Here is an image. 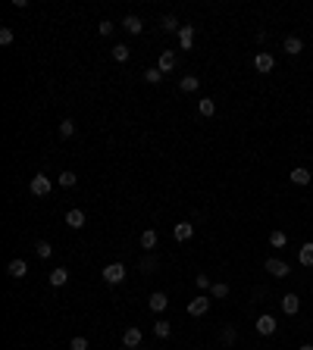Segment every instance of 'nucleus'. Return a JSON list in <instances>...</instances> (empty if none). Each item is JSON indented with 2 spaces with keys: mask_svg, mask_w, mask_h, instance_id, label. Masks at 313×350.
<instances>
[{
  "mask_svg": "<svg viewBox=\"0 0 313 350\" xmlns=\"http://www.w3.org/2000/svg\"><path fill=\"white\" fill-rule=\"evenodd\" d=\"M298 350H313V344H301V347H298Z\"/></svg>",
  "mask_w": 313,
  "mask_h": 350,
  "instance_id": "38",
  "label": "nucleus"
},
{
  "mask_svg": "<svg viewBox=\"0 0 313 350\" xmlns=\"http://www.w3.org/2000/svg\"><path fill=\"white\" fill-rule=\"evenodd\" d=\"M110 53H113V60H116V63H125V60H129V53H132V50L125 47V44H116V47H113Z\"/></svg>",
  "mask_w": 313,
  "mask_h": 350,
  "instance_id": "22",
  "label": "nucleus"
},
{
  "mask_svg": "<svg viewBox=\"0 0 313 350\" xmlns=\"http://www.w3.org/2000/svg\"><path fill=\"white\" fill-rule=\"evenodd\" d=\"M207 310H210V297H204V294L188 303V316H204Z\"/></svg>",
  "mask_w": 313,
  "mask_h": 350,
  "instance_id": "8",
  "label": "nucleus"
},
{
  "mask_svg": "<svg viewBox=\"0 0 313 350\" xmlns=\"http://www.w3.org/2000/svg\"><path fill=\"white\" fill-rule=\"evenodd\" d=\"M191 44H194V25H182L179 28V47L191 50Z\"/></svg>",
  "mask_w": 313,
  "mask_h": 350,
  "instance_id": "10",
  "label": "nucleus"
},
{
  "mask_svg": "<svg viewBox=\"0 0 313 350\" xmlns=\"http://www.w3.org/2000/svg\"><path fill=\"white\" fill-rule=\"evenodd\" d=\"M75 135V122L72 119H63L60 122V138H72Z\"/></svg>",
  "mask_w": 313,
  "mask_h": 350,
  "instance_id": "29",
  "label": "nucleus"
},
{
  "mask_svg": "<svg viewBox=\"0 0 313 350\" xmlns=\"http://www.w3.org/2000/svg\"><path fill=\"white\" fill-rule=\"evenodd\" d=\"M194 282H198V288H213V285H210V278H207V275H198Z\"/></svg>",
  "mask_w": 313,
  "mask_h": 350,
  "instance_id": "37",
  "label": "nucleus"
},
{
  "mask_svg": "<svg viewBox=\"0 0 313 350\" xmlns=\"http://www.w3.org/2000/svg\"><path fill=\"white\" fill-rule=\"evenodd\" d=\"M66 225L69 228H85V213H82V209H69V213H66Z\"/></svg>",
  "mask_w": 313,
  "mask_h": 350,
  "instance_id": "15",
  "label": "nucleus"
},
{
  "mask_svg": "<svg viewBox=\"0 0 313 350\" xmlns=\"http://www.w3.org/2000/svg\"><path fill=\"white\" fill-rule=\"evenodd\" d=\"M157 269V260H154V256H144V260H141V272H154Z\"/></svg>",
  "mask_w": 313,
  "mask_h": 350,
  "instance_id": "35",
  "label": "nucleus"
},
{
  "mask_svg": "<svg viewBox=\"0 0 313 350\" xmlns=\"http://www.w3.org/2000/svg\"><path fill=\"white\" fill-rule=\"evenodd\" d=\"M160 25H163V31H179V28H182V25H179V19H176V16H172V13H169V16H163V19H160Z\"/></svg>",
  "mask_w": 313,
  "mask_h": 350,
  "instance_id": "25",
  "label": "nucleus"
},
{
  "mask_svg": "<svg viewBox=\"0 0 313 350\" xmlns=\"http://www.w3.org/2000/svg\"><path fill=\"white\" fill-rule=\"evenodd\" d=\"M28 188H31V194H34V197H47V194H50V188H53V181H50L44 172H38V175H31V184H28Z\"/></svg>",
  "mask_w": 313,
  "mask_h": 350,
  "instance_id": "1",
  "label": "nucleus"
},
{
  "mask_svg": "<svg viewBox=\"0 0 313 350\" xmlns=\"http://www.w3.org/2000/svg\"><path fill=\"white\" fill-rule=\"evenodd\" d=\"M6 272H9V275H13V278H25V272H28V263H25V260H22V256H19V260H9V266H6Z\"/></svg>",
  "mask_w": 313,
  "mask_h": 350,
  "instance_id": "13",
  "label": "nucleus"
},
{
  "mask_svg": "<svg viewBox=\"0 0 313 350\" xmlns=\"http://www.w3.org/2000/svg\"><path fill=\"white\" fill-rule=\"evenodd\" d=\"M276 329H279V325H276V319L270 316V313H266V316H260V319H257V335L270 338V335H276Z\"/></svg>",
  "mask_w": 313,
  "mask_h": 350,
  "instance_id": "6",
  "label": "nucleus"
},
{
  "mask_svg": "<svg viewBox=\"0 0 313 350\" xmlns=\"http://www.w3.org/2000/svg\"><path fill=\"white\" fill-rule=\"evenodd\" d=\"M298 310H301V297L298 294H285L282 297V313H285V316H295Z\"/></svg>",
  "mask_w": 313,
  "mask_h": 350,
  "instance_id": "12",
  "label": "nucleus"
},
{
  "mask_svg": "<svg viewBox=\"0 0 313 350\" xmlns=\"http://www.w3.org/2000/svg\"><path fill=\"white\" fill-rule=\"evenodd\" d=\"M34 253H38L41 260H50V256H53V247H50L47 241H38V244H34Z\"/></svg>",
  "mask_w": 313,
  "mask_h": 350,
  "instance_id": "23",
  "label": "nucleus"
},
{
  "mask_svg": "<svg viewBox=\"0 0 313 350\" xmlns=\"http://www.w3.org/2000/svg\"><path fill=\"white\" fill-rule=\"evenodd\" d=\"M69 350H88V338H72V341H69Z\"/></svg>",
  "mask_w": 313,
  "mask_h": 350,
  "instance_id": "34",
  "label": "nucleus"
},
{
  "mask_svg": "<svg viewBox=\"0 0 313 350\" xmlns=\"http://www.w3.org/2000/svg\"><path fill=\"white\" fill-rule=\"evenodd\" d=\"M13 41H16L13 28H6V25H3V28H0V44H3V47H9V44H13Z\"/></svg>",
  "mask_w": 313,
  "mask_h": 350,
  "instance_id": "31",
  "label": "nucleus"
},
{
  "mask_svg": "<svg viewBox=\"0 0 313 350\" xmlns=\"http://www.w3.org/2000/svg\"><path fill=\"white\" fill-rule=\"evenodd\" d=\"M122 28H125V31H129V34H141V28H144V22H141V19H138V16L132 13V16H125V19H122Z\"/></svg>",
  "mask_w": 313,
  "mask_h": 350,
  "instance_id": "14",
  "label": "nucleus"
},
{
  "mask_svg": "<svg viewBox=\"0 0 313 350\" xmlns=\"http://www.w3.org/2000/svg\"><path fill=\"white\" fill-rule=\"evenodd\" d=\"M198 110H201V116H213V113H216V103H213V97H204V100L198 103Z\"/></svg>",
  "mask_w": 313,
  "mask_h": 350,
  "instance_id": "26",
  "label": "nucleus"
},
{
  "mask_svg": "<svg viewBox=\"0 0 313 350\" xmlns=\"http://www.w3.org/2000/svg\"><path fill=\"white\" fill-rule=\"evenodd\" d=\"M254 69H257L260 75H270L273 69H276V56H273L270 50H260L257 56H254Z\"/></svg>",
  "mask_w": 313,
  "mask_h": 350,
  "instance_id": "2",
  "label": "nucleus"
},
{
  "mask_svg": "<svg viewBox=\"0 0 313 350\" xmlns=\"http://www.w3.org/2000/svg\"><path fill=\"white\" fill-rule=\"evenodd\" d=\"M56 181H60V188H72V184L78 181V175L66 169V172H60V178H56Z\"/></svg>",
  "mask_w": 313,
  "mask_h": 350,
  "instance_id": "24",
  "label": "nucleus"
},
{
  "mask_svg": "<svg viewBox=\"0 0 313 350\" xmlns=\"http://www.w3.org/2000/svg\"><path fill=\"white\" fill-rule=\"evenodd\" d=\"M147 307H150V310H154V313H163V310L169 307V297L163 294V291H154V294H150V297H147Z\"/></svg>",
  "mask_w": 313,
  "mask_h": 350,
  "instance_id": "7",
  "label": "nucleus"
},
{
  "mask_svg": "<svg viewBox=\"0 0 313 350\" xmlns=\"http://www.w3.org/2000/svg\"><path fill=\"white\" fill-rule=\"evenodd\" d=\"M100 275H103V282H107V285H122L125 282V266L122 263H110Z\"/></svg>",
  "mask_w": 313,
  "mask_h": 350,
  "instance_id": "3",
  "label": "nucleus"
},
{
  "mask_svg": "<svg viewBox=\"0 0 313 350\" xmlns=\"http://www.w3.org/2000/svg\"><path fill=\"white\" fill-rule=\"evenodd\" d=\"M144 81H147V85H160V81H163V72H160L157 66L147 69V72H144Z\"/></svg>",
  "mask_w": 313,
  "mask_h": 350,
  "instance_id": "27",
  "label": "nucleus"
},
{
  "mask_svg": "<svg viewBox=\"0 0 313 350\" xmlns=\"http://www.w3.org/2000/svg\"><path fill=\"white\" fill-rule=\"evenodd\" d=\"M298 260H301V266H313V241H307L304 247L298 250Z\"/></svg>",
  "mask_w": 313,
  "mask_h": 350,
  "instance_id": "20",
  "label": "nucleus"
},
{
  "mask_svg": "<svg viewBox=\"0 0 313 350\" xmlns=\"http://www.w3.org/2000/svg\"><path fill=\"white\" fill-rule=\"evenodd\" d=\"M141 247H144V250H154V247H157V231H154V228L141 231Z\"/></svg>",
  "mask_w": 313,
  "mask_h": 350,
  "instance_id": "21",
  "label": "nucleus"
},
{
  "mask_svg": "<svg viewBox=\"0 0 313 350\" xmlns=\"http://www.w3.org/2000/svg\"><path fill=\"white\" fill-rule=\"evenodd\" d=\"M157 69H160L163 75H169L172 69H176V53H172V50H163V53H160V60H157Z\"/></svg>",
  "mask_w": 313,
  "mask_h": 350,
  "instance_id": "9",
  "label": "nucleus"
},
{
  "mask_svg": "<svg viewBox=\"0 0 313 350\" xmlns=\"http://www.w3.org/2000/svg\"><path fill=\"white\" fill-rule=\"evenodd\" d=\"M179 88L185 91V94H194V91L201 88V78H198V75H185V78L179 81Z\"/></svg>",
  "mask_w": 313,
  "mask_h": 350,
  "instance_id": "17",
  "label": "nucleus"
},
{
  "mask_svg": "<svg viewBox=\"0 0 313 350\" xmlns=\"http://www.w3.org/2000/svg\"><path fill=\"white\" fill-rule=\"evenodd\" d=\"M301 50H304V41L295 38V34H288V38H285V53H288V56H298Z\"/></svg>",
  "mask_w": 313,
  "mask_h": 350,
  "instance_id": "16",
  "label": "nucleus"
},
{
  "mask_svg": "<svg viewBox=\"0 0 313 350\" xmlns=\"http://www.w3.org/2000/svg\"><path fill=\"white\" fill-rule=\"evenodd\" d=\"M210 294H213L216 300H223V297H229V285H226V282H216V285L210 288Z\"/></svg>",
  "mask_w": 313,
  "mask_h": 350,
  "instance_id": "28",
  "label": "nucleus"
},
{
  "mask_svg": "<svg viewBox=\"0 0 313 350\" xmlns=\"http://www.w3.org/2000/svg\"><path fill=\"white\" fill-rule=\"evenodd\" d=\"M66 282H69V269H63V266H56V269L50 272V285H53V288H63Z\"/></svg>",
  "mask_w": 313,
  "mask_h": 350,
  "instance_id": "18",
  "label": "nucleus"
},
{
  "mask_svg": "<svg viewBox=\"0 0 313 350\" xmlns=\"http://www.w3.org/2000/svg\"><path fill=\"white\" fill-rule=\"evenodd\" d=\"M172 238L176 241H191L194 238V225L191 222H179L176 228H172Z\"/></svg>",
  "mask_w": 313,
  "mask_h": 350,
  "instance_id": "11",
  "label": "nucleus"
},
{
  "mask_svg": "<svg viewBox=\"0 0 313 350\" xmlns=\"http://www.w3.org/2000/svg\"><path fill=\"white\" fill-rule=\"evenodd\" d=\"M154 335H157V338H169V335H172L169 322H163V319H160V322H154Z\"/></svg>",
  "mask_w": 313,
  "mask_h": 350,
  "instance_id": "30",
  "label": "nucleus"
},
{
  "mask_svg": "<svg viewBox=\"0 0 313 350\" xmlns=\"http://www.w3.org/2000/svg\"><path fill=\"white\" fill-rule=\"evenodd\" d=\"M266 272H270L273 278H285L292 269H288V263H282V260H276V256H270V260H266Z\"/></svg>",
  "mask_w": 313,
  "mask_h": 350,
  "instance_id": "4",
  "label": "nucleus"
},
{
  "mask_svg": "<svg viewBox=\"0 0 313 350\" xmlns=\"http://www.w3.org/2000/svg\"><path fill=\"white\" fill-rule=\"evenodd\" d=\"M285 231H270V244H273V247H285Z\"/></svg>",
  "mask_w": 313,
  "mask_h": 350,
  "instance_id": "33",
  "label": "nucleus"
},
{
  "mask_svg": "<svg viewBox=\"0 0 313 350\" xmlns=\"http://www.w3.org/2000/svg\"><path fill=\"white\" fill-rule=\"evenodd\" d=\"M113 28H116V25H113V22H110V19H103V22H100V25H97V31H100V34H113Z\"/></svg>",
  "mask_w": 313,
  "mask_h": 350,
  "instance_id": "36",
  "label": "nucleus"
},
{
  "mask_svg": "<svg viewBox=\"0 0 313 350\" xmlns=\"http://www.w3.org/2000/svg\"><path fill=\"white\" fill-rule=\"evenodd\" d=\"M310 178H313L310 169H304V166H295V169H292V181H295V184H310Z\"/></svg>",
  "mask_w": 313,
  "mask_h": 350,
  "instance_id": "19",
  "label": "nucleus"
},
{
  "mask_svg": "<svg viewBox=\"0 0 313 350\" xmlns=\"http://www.w3.org/2000/svg\"><path fill=\"white\" fill-rule=\"evenodd\" d=\"M141 341H144V335H141V329H135V325H132V329H125V332H122V347L135 350V347L141 344Z\"/></svg>",
  "mask_w": 313,
  "mask_h": 350,
  "instance_id": "5",
  "label": "nucleus"
},
{
  "mask_svg": "<svg viewBox=\"0 0 313 350\" xmlns=\"http://www.w3.org/2000/svg\"><path fill=\"white\" fill-rule=\"evenodd\" d=\"M235 329H232V325H226V329H223V347H232V344H235Z\"/></svg>",
  "mask_w": 313,
  "mask_h": 350,
  "instance_id": "32",
  "label": "nucleus"
},
{
  "mask_svg": "<svg viewBox=\"0 0 313 350\" xmlns=\"http://www.w3.org/2000/svg\"><path fill=\"white\" fill-rule=\"evenodd\" d=\"M122 350H129V347H122Z\"/></svg>",
  "mask_w": 313,
  "mask_h": 350,
  "instance_id": "39",
  "label": "nucleus"
}]
</instances>
